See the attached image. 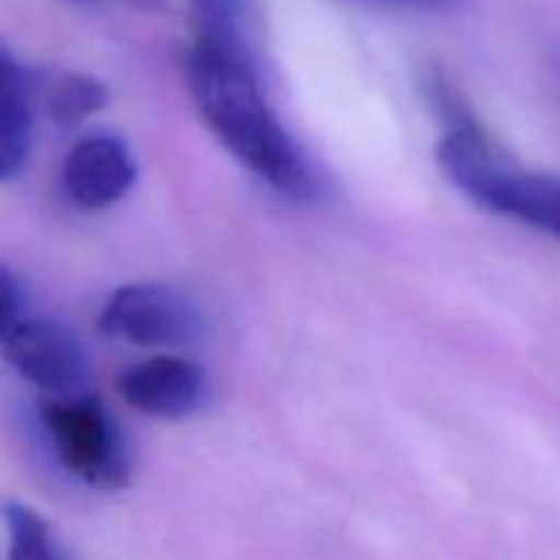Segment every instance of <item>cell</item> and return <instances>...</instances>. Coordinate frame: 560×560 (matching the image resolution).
Returning <instances> with one entry per match:
<instances>
[{
  "instance_id": "1",
  "label": "cell",
  "mask_w": 560,
  "mask_h": 560,
  "mask_svg": "<svg viewBox=\"0 0 560 560\" xmlns=\"http://www.w3.org/2000/svg\"><path fill=\"white\" fill-rule=\"evenodd\" d=\"M186 74L208 129L244 167L288 197H312L315 175L301 148L268 107L255 69V55L191 44L186 55Z\"/></svg>"
},
{
  "instance_id": "2",
  "label": "cell",
  "mask_w": 560,
  "mask_h": 560,
  "mask_svg": "<svg viewBox=\"0 0 560 560\" xmlns=\"http://www.w3.org/2000/svg\"><path fill=\"white\" fill-rule=\"evenodd\" d=\"M435 113L446 126L438 142V164L446 178L485 211L560 241V175L509 164L492 148L459 93L443 98Z\"/></svg>"
},
{
  "instance_id": "3",
  "label": "cell",
  "mask_w": 560,
  "mask_h": 560,
  "mask_svg": "<svg viewBox=\"0 0 560 560\" xmlns=\"http://www.w3.org/2000/svg\"><path fill=\"white\" fill-rule=\"evenodd\" d=\"M42 421L69 474L104 492L124 490L129 485V441L102 399L93 394L49 399L42 405Z\"/></svg>"
},
{
  "instance_id": "4",
  "label": "cell",
  "mask_w": 560,
  "mask_h": 560,
  "mask_svg": "<svg viewBox=\"0 0 560 560\" xmlns=\"http://www.w3.org/2000/svg\"><path fill=\"white\" fill-rule=\"evenodd\" d=\"M0 353L16 375L60 399L82 397L91 386L85 345L63 323L20 320L0 339Z\"/></svg>"
},
{
  "instance_id": "5",
  "label": "cell",
  "mask_w": 560,
  "mask_h": 560,
  "mask_svg": "<svg viewBox=\"0 0 560 560\" xmlns=\"http://www.w3.org/2000/svg\"><path fill=\"white\" fill-rule=\"evenodd\" d=\"M102 334L140 348H184L197 342L202 320L195 306L164 284H126L98 315Z\"/></svg>"
},
{
  "instance_id": "6",
  "label": "cell",
  "mask_w": 560,
  "mask_h": 560,
  "mask_svg": "<svg viewBox=\"0 0 560 560\" xmlns=\"http://www.w3.org/2000/svg\"><path fill=\"white\" fill-rule=\"evenodd\" d=\"M118 392L140 413L175 421L195 413L206 394L202 370L178 355H156L118 377Z\"/></svg>"
},
{
  "instance_id": "7",
  "label": "cell",
  "mask_w": 560,
  "mask_h": 560,
  "mask_svg": "<svg viewBox=\"0 0 560 560\" xmlns=\"http://www.w3.org/2000/svg\"><path fill=\"white\" fill-rule=\"evenodd\" d=\"M137 178V164L124 140L91 135L77 142L63 164V186L71 200L88 211L118 202Z\"/></svg>"
},
{
  "instance_id": "8",
  "label": "cell",
  "mask_w": 560,
  "mask_h": 560,
  "mask_svg": "<svg viewBox=\"0 0 560 560\" xmlns=\"http://www.w3.org/2000/svg\"><path fill=\"white\" fill-rule=\"evenodd\" d=\"M191 44L255 55L252 9L246 0H189Z\"/></svg>"
},
{
  "instance_id": "9",
  "label": "cell",
  "mask_w": 560,
  "mask_h": 560,
  "mask_svg": "<svg viewBox=\"0 0 560 560\" xmlns=\"http://www.w3.org/2000/svg\"><path fill=\"white\" fill-rule=\"evenodd\" d=\"M107 104V88L88 74H66L52 85L47 96L49 118L60 126V129H74V126L85 124L91 115Z\"/></svg>"
},
{
  "instance_id": "10",
  "label": "cell",
  "mask_w": 560,
  "mask_h": 560,
  "mask_svg": "<svg viewBox=\"0 0 560 560\" xmlns=\"http://www.w3.org/2000/svg\"><path fill=\"white\" fill-rule=\"evenodd\" d=\"M3 520L9 528V560H60L47 523L22 503H3Z\"/></svg>"
},
{
  "instance_id": "11",
  "label": "cell",
  "mask_w": 560,
  "mask_h": 560,
  "mask_svg": "<svg viewBox=\"0 0 560 560\" xmlns=\"http://www.w3.org/2000/svg\"><path fill=\"white\" fill-rule=\"evenodd\" d=\"M33 120L27 109L25 93L22 96L0 98V180L20 173L31 153Z\"/></svg>"
},
{
  "instance_id": "12",
  "label": "cell",
  "mask_w": 560,
  "mask_h": 560,
  "mask_svg": "<svg viewBox=\"0 0 560 560\" xmlns=\"http://www.w3.org/2000/svg\"><path fill=\"white\" fill-rule=\"evenodd\" d=\"M22 306V290L16 282L14 273L5 266H0V339L16 326V317H20Z\"/></svg>"
},
{
  "instance_id": "13",
  "label": "cell",
  "mask_w": 560,
  "mask_h": 560,
  "mask_svg": "<svg viewBox=\"0 0 560 560\" xmlns=\"http://www.w3.org/2000/svg\"><path fill=\"white\" fill-rule=\"evenodd\" d=\"M25 93V77H22L20 63L5 47H0V98L22 96Z\"/></svg>"
},
{
  "instance_id": "14",
  "label": "cell",
  "mask_w": 560,
  "mask_h": 560,
  "mask_svg": "<svg viewBox=\"0 0 560 560\" xmlns=\"http://www.w3.org/2000/svg\"><path fill=\"white\" fill-rule=\"evenodd\" d=\"M364 3L383 5V9H402V11H446V9H454L459 0H364Z\"/></svg>"
},
{
  "instance_id": "15",
  "label": "cell",
  "mask_w": 560,
  "mask_h": 560,
  "mask_svg": "<svg viewBox=\"0 0 560 560\" xmlns=\"http://www.w3.org/2000/svg\"><path fill=\"white\" fill-rule=\"evenodd\" d=\"M71 5H80V9H104V5H115V3H129V5H153L159 0H66Z\"/></svg>"
}]
</instances>
